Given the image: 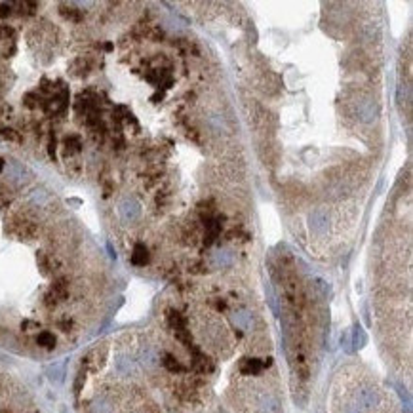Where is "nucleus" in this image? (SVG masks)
<instances>
[{"label": "nucleus", "mask_w": 413, "mask_h": 413, "mask_svg": "<svg viewBox=\"0 0 413 413\" xmlns=\"http://www.w3.org/2000/svg\"><path fill=\"white\" fill-rule=\"evenodd\" d=\"M113 286L99 253L25 164L0 156V348L52 358L103 322Z\"/></svg>", "instance_id": "1"}, {"label": "nucleus", "mask_w": 413, "mask_h": 413, "mask_svg": "<svg viewBox=\"0 0 413 413\" xmlns=\"http://www.w3.org/2000/svg\"><path fill=\"white\" fill-rule=\"evenodd\" d=\"M312 228L316 230V232H324V228L328 226V215L322 212V210H318V212L312 213Z\"/></svg>", "instance_id": "2"}]
</instances>
